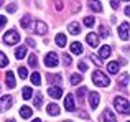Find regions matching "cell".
<instances>
[{
	"label": "cell",
	"mask_w": 130,
	"mask_h": 122,
	"mask_svg": "<svg viewBox=\"0 0 130 122\" xmlns=\"http://www.w3.org/2000/svg\"><path fill=\"white\" fill-rule=\"evenodd\" d=\"M110 53H112V50H110V46H102L101 50H99V58H109L110 56Z\"/></svg>",
	"instance_id": "16"
},
{
	"label": "cell",
	"mask_w": 130,
	"mask_h": 122,
	"mask_svg": "<svg viewBox=\"0 0 130 122\" xmlns=\"http://www.w3.org/2000/svg\"><path fill=\"white\" fill-rule=\"evenodd\" d=\"M64 64H66V66H69V64H71V56L69 55H64Z\"/></svg>",
	"instance_id": "40"
},
{
	"label": "cell",
	"mask_w": 130,
	"mask_h": 122,
	"mask_svg": "<svg viewBox=\"0 0 130 122\" xmlns=\"http://www.w3.org/2000/svg\"><path fill=\"white\" fill-rule=\"evenodd\" d=\"M117 84H120L122 87H127V84H128V73H122L120 76H119Z\"/></svg>",
	"instance_id": "17"
},
{
	"label": "cell",
	"mask_w": 130,
	"mask_h": 122,
	"mask_svg": "<svg viewBox=\"0 0 130 122\" xmlns=\"http://www.w3.org/2000/svg\"><path fill=\"white\" fill-rule=\"evenodd\" d=\"M36 63H38L36 56H35V55H30V56H28V64H30L31 68H35V66H36Z\"/></svg>",
	"instance_id": "31"
},
{
	"label": "cell",
	"mask_w": 130,
	"mask_h": 122,
	"mask_svg": "<svg viewBox=\"0 0 130 122\" xmlns=\"http://www.w3.org/2000/svg\"><path fill=\"white\" fill-rule=\"evenodd\" d=\"M48 94H50L53 99H59V97L63 96V89H61L59 86H51L50 89H48Z\"/></svg>",
	"instance_id": "7"
},
{
	"label": "cell",
	"mask_w": 130,
	"mask_h": 122,
	"mask_svg": "<svg viewBox=\"0 0 130 122\" xmlns=\"http://www.w3.org/2000/svg\"><path fill=\"white\" fill-rule=\"evenodd\" d=\"M64 107H66V111H69V112H73V111H76V104H74V97L71 96V94H68L66 99H64Z\"/></svg>",
	"instance_id": "8"
},
{
	"label": "cell",
	"mask_w": 130,
	"mask_h": 122,
	"mask_svg": "<svg viewBox=\"0 0 130 122\" xmlns=\"http://www.w3.org/2000/svg\"><path fill=\"white\" fill-rule=\"evenodd\" d=\"M94 23H95V20L92 18V17H86V18H84V25L89 26V28H91V26H94Z\"/></svg>",
	"instance_id": "30"
},
{
	"label": "cell",
	"mask_w": 130,
	"mask_h": 122,
	"mask_svg": "<svg viewBox=\"0 0 130 122\" xmlns=\"http://www.w3.org/2000/svg\"><path fill=\"white\" fill-rule=\"evenodd\" d=\"M7 64H8V59H7L5 53H2V51H0V68H5Z\"/></svg>",
	"instance_id": "27"
},
{
	"label": "cell",
	"mask_w": 130,
	"mask_h": 122,
	"mask_svg": "<svg viewBox=\"0 0 130 122\" xmlns=\"http://www.w3.org/2000/svg\"><path fill=\"white\" fill-rule=\"evenodd\" d=\"M99 32H101V36H102V38H107V36H109V32H107V28H105L104 25L99 28Z\"/></svg>",
	"instance_id": "34"
},
{
	"label": "cell",
	"mask_w": 130,
	"mask_h": 122,
	"mask_svg": "<svg viewBox=\"0 0 130 122\" xmlns=\"http://www.w3.org/2000/svg\"><path fill=\"white\" fill-rule=\"evenodd\" d=\"M114 106H115V109H117L119 112H122V114H128L130 112V102L122 96H117L114 99Z\"/></svg>",
	"instance_id": "1"
},
{
	"label": "cell",
	"mask_w": 130,
	"mask_h": 122,
	"mask_svg": "<svg viewBox=\"0 0 130 122\" xmlns=\"http://www.w3.org/2000/svg\"><path fill=\"white\" fill-rule=\"evenodd\" d=\"M18 74L22 79H26V76H28V71H26V68H20L18 69Z\"/></svg>",
	"instance_id": "33"
},
{
	"label": "cell",
	"mask_w": 130,
	"mask_h": 122,
	"mask_svg": "<svg viewBox=\"0 0 130 122\" xmlns=\"http://www.w3.org/2000/svg\"><path fill=\"white\" fill-rule=\"evenodd\" d=\"M91 59H92V61H94V63H95V64H97V66H101V64H102V61H101V59H99V56H94V55H92V56H91Z\"/></svg>",
	"instance_id": "37"
},
{
	"label": "cell",
	"mask_w": 130,
	"mask_h": 122,
	"mask_svg": "<svg viewBox=\"0 0 130 122\" xmlns=\"http://www.w3.org/2000/svg\"><path fill=\"white\" fill-rule=\"evenodd\" d=\"M99 99H101V96H99L97 93H91L89 94V104H91L92 109H95V107L99 106Z\"/></svg>",
	"instance_id": "12"
},
{
	"label": "cell",
	"mask_w": 130,
	"mask_h": 122,
	"mask_svg": "<svg viewBox=\"0 0 130 122\" xmlns=\"http://www.w3.org/2000/svg\"><path fill=\"white\" fill-rule=\"evenodd\" d=\"M13 97L10 96V94H7V96H3V97H0V112H5V111H8L10 107L13 106Z\"/></svg>",
	"instance_id": "4"
},
{
	"label": "cell",
	"mask_w": 130,
	"mask_h": 122,
	"mask_svg": "<svg viewBox=\"0 0 130 122\" xmlns=\"http://www.w3.org/2000/svg\"><path fill=\"white\" fill-rule=\"evenodd\" d=\"M48 114H50V116H58V114H59V107H58L56 104H50V106H48Z\"/></svg>",
	"instance_id": "23"
},
{
	"label": "cell",
	"mask_w": 130,
	"mask_h": 122,
	"mask_svg": "<svg viewBox=\"0 0 130 122\" xmlns=\"http://www.w3.org/2000/svg\"><path fill=\"white\" fill-rule=\"evenodd\" d=\"M125 15L130 17V7H127V8H125Z\"/></svg>",
	"instance_id": "44"
},
{
	"label": "cell",
	"mask_w": 130,
	"mask_h": 122,
	"mask_svg": "<svg viewBox=\"0 0 130 122\" xmlns=\"http://www.w3.org/2000/svg\"><path fill=\"white\" fill-rule=\"evenodd\" d=\"M107 71L110 74H117L119 73V63H115V61H112V63L107 64Z\"/></svg>",
	"instance_id": "22"
},
{
	"label": "cell",
	"mask_w": 130,
	"mask_h": 122,
	"mask_svg": "<svg viewBox=\"0 0 130 122\" xmlns=\"http://www.w3.org/2000/svg\"><path fill=\"white\" fill-rule=\"evenodd\" d=\"M119 36H120V40H128V23L124 22L120 26H119Z\"/></svg>",
	"instance_id": "6"
},
{
	"label": "cell",
	"mask_w": 130,
	"mask_h": 122,
	"mask_svg": "<svg viewBox=\"0 0 130 122\" xmlns=\"http://www.w3.org/2000/svg\"><path fill=\"white\" fill-rule=\"evenodd\" d=\"M86 93H87L86 87H81V89H77V96H79V99H83V96H84Z\"/></svg>",
	"instance_id": "36"
},
{
	"label": "cell",
	"mask_w": 130,
	"mask_h": 122,
	"mask_svg": "<svg viewBox=\"0 0 130 122\" xmlns=\"http://www.w3.org/2000/svg\"><path fill=\"white\" fill-rule=\"evenodd\" d=\"M25 55H26V46H18L17 51H15V58L17 59H23Z\"/></svg>",
	"instance_id": "20"
},
{
	"label": "cell",
	"mask_w": 130,
	"mask_h": 122,
	"mask_svg": "<svg viewBox=\"0 0 130 122\" xmlns=\"http://www.w3.org/2000/svg\"><path fill=\"white\" fill-rule=\"evenodd\" d=\"M7 12H10V13L17 12V5H15V3H10V5L7 7Z\"/></svg>",
	"instance_id": "35"
},
{
	"label": "cell",
	"mask_w": 130,
	"mask_h": 122,
	"mask_svg": "<svg viewBox=\"0 0 130 122\" xmlns=\"http://www.w3.org/2000/svg\"><path fill=\"white\" fill-rule=\"evenodd\" d=\"M128 122H130V120H128Z\"/></svg>",
	"instance_id": "50"
},
{
	"label": "cell",
	"mask_w": 130,
	"mask_h": 122,
	"mask_svg": "<svg viewBox=\"0 0 130 122\" xmlns=\"http://www.w3.org/2000/svg\"><path fill=\"white\" fill-rule=\"evenodd\" d=\"M31 83L35 84V86H40V84H41V76H40V73H33L31 74Z\"/></svg>",
	"instance_id": "25"
},
{
	"label": "cell",
	"mask_w": 130,
	"mask_h": 122,
	"mask_svg": "<svg viewBox=\"0 0 130 122\" xmlns=\"http://www.w3.org/2000/svg\"><path fill=\"white\" fill-rule=\"evenodd\" d=\"M7 122H15V120H13V119H8V120H7Z\"/></svg>",
	"instance_id": "46"
},
{
	"label": "cell",
	"mask_w": 130,
	"mask_h": 122,
	"mask_svg": "<svg viewBox=\"0 0 130 122\" xmlns=\"http://www.w3.org/2000/svg\"><path fill=\"white\" fill-rule=\"evenodd\" d=\"M56 10H63V2H61V0L56 2Z\"/></svg>",
	"instance_id": "43"
},
{
	"label": "cell",
	"mask_w": 130,
	"mask_h": 122,
	"mask_svg": "<svg viewBox=\"0 0 130 122\" xmlns=\"http://www.w3.org/2000/svg\"><path fill=\"white\" fill-rule=\"evenodd\" d=\"M58 63H59V59H58V55H56V53H48L46 58H44V64H46L48 68L58 66Z\"/></svg>",
	"instance_id": "5"
},
{
	"label": "cell",
	"mask_w": 130,
	"mask_h": 122,
	"mask_svg": "<svg viewBox=\"0 0 130 122\" xmlns=\"http://www.w3.org/2000/svg\"><path fill=\"white\" fill-rule=\"evenodd\" d=\"M56 45L59 46V48H64V46H66V35L58 33V35H56Z\"/></svg>",
	"instance_id": "19"
},
{
	"label": "cell",
	"mask_w": 130,
	"mask_h": 122,
	"mask_svg": "<svg viewBox=\"0 0 130 122\" xmlns=\"http://www.w3.org/2000/svg\"><path fill=\"white\" fill-rule=\"evenodd\" d=\"M5 25H7V17L0 15V28H2V26H5Z\"/></svg>",
	"instance_id": "38"
},
{
	"label": "cell",
	"mask_w": 130,
	"mask_h": 122,
	"mask_svg": "<svg viewBox=\"0 0 130 122\" xmlns=\"http://www.w3.org/2000/svg\"><path fill=\"white\" fill-rule=\"evenodd\" d=\"M30 22H31V20H30V17H23L22 18V22H20V25H22V28H28L30 26Z\"/></svg>",
	"instance_id": "28"
},
{
	"label": "cell",
	"mask_w": 130,
	"mask_h": 122,
	"mask_svg": "<svg viewBox=\"0 0 130 122\" xmlns=\"http://www.w3.org/2000/svg\"><path fill=\"white\" fill-rule=\"evenodd\" d=\"M33 102H35V107H41V104H43V97H41V94H36L35 99H33Z\"/></svg>",
	"instance_id": "29"
},
{
	"label": "cell",
	"mask_w": 130,
	"mask_h": 122,
	"mask_svg": "<svg viewBox=\"0 0 130 122\" xmlns=\"http://www.w3.org/2000/svg\"><path fill=\"white\" fill-rule=\"evenodd\" d=\"M20 41V35L17 30H8V32L3 35V43H7V45H17V43Z\"/></svg>",
	"instance_id": "3"
},
{
	"label": "cell",
	"mask_w": 130,
	"mask_h": 122,
	"mask_svg": "<svg viewBox=\"0 0 130 122\" xmlns=\"http://www.w3.org/2000/svg\"><path fill=\"white\" fill-rule=\"evenodd\" d=\"M89 7H91L94 12H102V5L99 0H89Z\"/></svg>",
	"instance_id": "21"
},
{
	"label": "cell",
	"mask_w": 130,
	"mask_h": 122,
	"mask_svg": "<svg viewBox=\"0 0 130 122\" xmlns=\"http://www.w3.org/2000/svg\"><path fill=\"white\" fill-rule=\"evenodd\" d=\"M48 79H50V83L51 84H61V76H59V74H54V76H53V74H50V76H48Z\"/></svg>",
	"instance_id": "26"
},
{
	"label": "cell",
	"mask_w": 130,
	"mask_h": 122,
	"mask_svg": "<svg viewBox=\"0 0 130 122\" xmlns=\"http://www.w3.org/2000/svg\"><path fill=\"white\" fill-rule=\"evenodd\" d=\"M68 32H69L71 35H77V33H81V26H79V23H77V22L69 23V25H68Z\"/></svg>",
	"instance_id": "14"
},
{
	"label": "cell",
	"mask_w": 130,
	"mask_h": 122,
	"mask_svg": "<svg viewBox=\"0 0 130 122\" xmlns=\"http://www.w3.org/2000/svg\"><path fill=\"white\" fill-rule=\"evenodd\" d=\"M22 94H23V99H31V96H33V91H31V87H23V91H22Z\"/></svg>",
	"instance_id": "24"
},
{
	"label": "cell",
	"mask_w": 130,
	"mask_h": 122,
	"mask_svg": "<svg viewBox=\"0 0 130 122\" xmlns=\"http://www.w3.org/2000/svg\"><path fill=\"white\" fill-rule=\"evenodd\" d=\"M31 114H33V109H31V107H28V106H23L22 109H20V116H22L23 119L31 117Z\"/></svg>",
	"instance_id": "15"
},
{
	"label": "cell",
	"mask_w": 130,
	"mask_h": 122,
	"mask_svg": "<svg viewBox=\"0 0 130 122\" xmlns=\"http://www.w3.org/2000/svg\"><path fill=\"white\" fill-rule=\"evenodd\" d=\"M64 122H73V120H64Z\"/></svg>",
	"instance_id": "47"
},
{
	"label": "cell",
	"mask_w": 130,
	"mask_h": 122,
	"mask_svg": "<svg viewBox=\"0 0 130 122\" xmlns=\"http://www.w3.org/2000/svg\"><path fill=\"white\" fill-rule=\"evenodd\" d=\"M48 32V25L44 22H36L35 23V33H38V35H44V33Z\"/></svg>",
	"instance_id": "10"
},
{
	"label": "cell",
	"mask_w": 130,
	"mask_h": 122,
	"mask_svg": "<svg viewBox=\"0 0 130 122\" xmlns=\"http://www.w3.org/2000/svg\"><path fill=\"white\" fill-rule=\"evenodd\" d=\"M102 119H104V122H117V117H115V114L110 109H104Z\"/></svg>",
	"instance_id": "9"
},
{
	"label": "cell",
	"mask_w": 130,
	"mask_h": 122,
	"mask_svg": "<svg viewBox=\"0 0 130 122\" xmlns=\"http://www.w3.org/2000/svg\"><path fill=\"white\" fill-rule=\"evenodd\" d=\"M125 2H130V0H125Z\"/></svg>",
	"instance_id": "48"
},
{
	"label": "cell",
	"mask_w": 130,
	"mask_h": 122,
	"mask_svg": "<svg viewBox=\"0 0 130 122\" xmlns=\"http://www.w3.org/2000/svg\"><path fill=\"white\" fill-rule=\"evenodd\" d=\"M81 81H83V78H81L79 74H73V76H71V84H79Z\"/></svg>",
	"instance_id": "32"
},
{
	"label": "cell",
	"mask_w": 130,
	"mask_h": 122,
	"mask_svg": "<svg viewBox=\"0 0 130 122\" xmlns=\"http://www.w3.org/2000/svg\"><path fill=\"white\" fill-rule=\"evenodd\" d=\"M26 43H28V46H31V48H36V43L33 41V38H26Z\"/></svg>",
	"instance_id": "39"
},
{
	"label": "cell",
	"mask_w": 130,
	"mask_h": 122,
	"mask_svg": "<svg viewBox=\"0 0 130 122\" xmlns=\"http://www.w3.org/2000/svg\"><path fill=\"white\" fill-rule=\"evenodd\" d=\"M33 122H41V119H33Z\"/></svg>",
	"instance_id": "45"
},
{
	"label": "cell",
	"mask_w": 130,
	"mask_h": 122,
	"mask_svg": "<svg viewBox=\"0 0 130 122\" xmlns=\"http://www.w3.org/2000/svg\"><path fill=\"white\" fill-rule=\"evenodd\" d=\"M0 5H2V2H0Z\"/></svg>",
	"instance_id": "49"
},
{
	"label": "cell",
	"mask_w": 130,
	"mask_h": 122,
	"mask_svg": "<svg viewBox=\"0 0 130 122\" xmlns=\"http://www.w3.org/2000/svg\"><path fill=\"white\" fill-rule=\"evenodd\" d=\"M92 81H94V84H97V86H101V87H107L109 84H110L109 78L105 76L102 71H94V73H92Z\"/></svg>",
	"instance_id": "2"
},
{
	"label": "cell",
	"mask_w": 130,
	"mask_h": 122,
	"mask_svg": "<svg viewBox=\"0 0 130 122\" xmlns=\"http://www.w3.org/2000/svg\"><path fill=\"white\" fill-rule=\"evenodd\" d=\"M71 51H73L74 55H81V53H83V45H81L79 41L71 43Z\"/></svg>",
	"instance_id": "18"
},
{
	"label": "cell",
	"mask_w": 130,
	"mask_h": 122,
	"mask_svg": "<svg viewBox=\"0 0 130 122\" xmlns=\"http://www.w3.org/2000/svg\"><path fill=\"white\" fill-rule=\"evenodd\" d=\"M5 79H7V86H8V87H15V86H17V83H15V74H13V71H7Z\"/></svg>",
	"instance_id": "13"
},
{
	"label": "cell",
	"mask_w": 130,
	"mask_h": 122,
	"mask_svg": "<svg viewBox=\"0 0 130 122\" xmlns=\"http://www.w3.org/2000/svg\"><path fill=\"white\" fill-rule=\"evenodd\" d=\"M79 69H81V71H86V69H87V64L84 63V61H81V63H79Z\"/></svg>",
	"instance_id": "41"
},
{
	"label": "cell",
	"mask_w": 130,
	"mask_h": 122,
	"mask_svg": "<svg viewBox=\"0 0 130 122\" xmlns=\"http://www.w3.org/2000/svg\"><path fill=\"white\" fill-rule=\"evenodd\" d=\"M110 5L112 8H119V0H110Z\"/></svg>",
	"instance_id": "42"
},
{
	"label": "cell",
	"mask_w": 130,
	"mask_h": 122,
	"mask_svg": "<svg viewBox=\"0 0 130 122\" xmlns=\"http://www.w3.org/2000/svg\"><path fill=\"white\" fill-rule=\"evenodd\" d=\"M86 41L89 43L91 48H95V46H99V36L94 35V33H89V35L86 36Z\"/></svg>",
	"instance_id": "11"
}]
</instances>
